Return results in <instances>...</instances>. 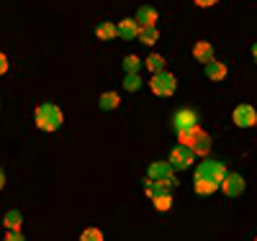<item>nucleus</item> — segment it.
I'll list each match as a JSON object with an SVG mask.
<instances>
[{
  "mask_svg": "<svg viewBox=\"0 0 257 241\" xmlns=\"http://www.w3.org/2000/svg\"><path fill=\"white\" fill-rule=\"evenodd\" d=\"M34 118H36V126H39L41 131H57V128L62 126V111H59L57 105H52V103L39 105Z\"/></svg>",
  "mask_w": 257,
  "mask_h": 241,
  "instance_id": "nucleus-1",
  "label": "nucleus"
},
{
  "mask_svg": "<svg viewBox=\"0 0 257 241\" xmlns=\"http://www.w3.org/2000/svg\"><path fill=\"white\" fill-rule=\"evenodd\" d=\"M180 144L190 146V149L196 151V154H201V157H206L208 151H211V136L206 134V131H201V126L193 128V131H188V134H180Z\"/></svg>",
  "mask_w": 257,
  "mask_h": 241,
  "instance_id": "nucleus-2",
  "label": "nucleus"
},
{
  "mask_svg": "<svg viewBox=\"0 0 257 241\" xmlns=\"http://www.w3.org/2000/svg\"><path fill=\"white\" fill-rule=\"evenodd\" d=\"M149 87H152V93L160 95V98H167V95H173L175 93V87H178V80L175 75H170V72H152V80H149Z\"/></svg>",
  "mask_w": 257,
  "mask_h": 241,
  "instance_id": "nucleus-3",
  "label": "nucleus"
},
{
  "mask_svg": "<svg viewBox=\"0 0 257 241\" xmlns=\"http://www.w3.org/2000/svg\"><path fill=\"white\" fill-rule=\"evenodd\" d=\"M196 177L211 180V182H219L221 185V180L226 177V167L221 162H216V159H206V162H201L196 167Z\"/></svg>",
  "mask_w": 257,
  "mask_h": 241,
  "instance_id": "nucleus-4",
  "label": "nucleus"
},
{
  "mask_svg": "<svg viewBox=\"0 0 257 241\" xmlns=\"http://www.w3.org/2000/svg\"><path fill=\"white\" fill-rule=\"evenodd\" d=\"M193 157H196V151H193L190 146H185V144H178L173 151H170V164H173L175 169H188L190 164H193Z\"/></svg>",
  "mask_w": 257,
  "mask_h": 241,
  "instance_id": "nucleus-5",
  "label": "nucleus"
},
{
  "mask_svg": "<svg viewBox=\"0 0 257 241\" xmlns=\"http://www.w3.org/2000/svg\"><path fill=\"white\" fill-rule=\"evenodd\" d=\"M198 113L193 111V108H183L180 113H175V131H178V136L180 134H188V131L193 128H198Z\"/></svg>",
  "mask_w": 257,
  "mask_h": 241,
  "instance_id": "nucleus-6",
  "label": "nucleus"
},
{
  "mask_svg": "<svg viewBox=\"0 0 257 241\" xmlns=\"http://www.w3.org/2000/svg\"><path fill=\"white\" fill-rule=\"evenodd\" d=\"M234 123H237L239 128H252L257 126V113L252 105H237L234 108Z\"/></svg>",
  "mask_w": 257,
  "mask_h": 241,
  "instance_id": "nucleus-7",
  "label": "nucleus"
},
{
  "mask_svg": "<svg viewBox=\"0 0 257 241\" xmlns=\"http://www.w3.org/2000/svg\"><path fill=\"white\" fill-rule=\"evenodd\" d=\"M221 190H224V195H229V198H237V195H242V192H244L242 174H229V172H226V177L221 180Z\"/></svg>",
  "mask_w": 257,
  "mask_h": 241,
  "instance_id": "nucleus-8",
  "label": "nucleus"
},
{
  "mask_svg": "<svg viewBox=\"0 0 257 241\" xmlns=\"http://www.w3.org/2000/svg\"><path fill=\"white\" fill-rule=\"evenodd\" d=\"M173 185H175V180L170 177V180H149V185H147V195L149 198H160V195H167L170 190H173Z\"/></svg>",
  "mask_w": 257,
  "mask_h": 241,
  "instance_id": "nucleus-9",
  "label": "nucleus"
},
{
  "mask_svg": "<svg viewBox=\"0 0 257 241\" xmlns=\"http://www.w3.org/2000/svg\"><path fill=\"white\" fill-rule=\"evenodd\" d=\"M173 172H175V167L170 162H155L152 167H149V180H170Z\"/></svg>",
  "mask_w": 257,
  "mask_h": 241,
  "instance_id": "nucleus-10",
  "label": "nucleus"
},
{
  "mask_svg": "<svg viewBox=\"0 0 257 241\" xmlns=\"http://www.w3.org/2000/svg\"><path fill=\"white\" fill-rule=\"evenodd\" d=\"M134 21L139 24V29H152V26L157 24V11H155V8H149V6H142Z\"/></svg>",
  "mask_w": 257,
  "mask_h": 241,
  "instance_id": "nucleus-11",
  "label": "nucleus"
},
{
  "mask_svg": "<svg viewBox=\"0 0 257 241\" xmlns=\"http://www.w3.org/2000/svg\"><path fill=\"white\" fill-rule=\"evenodd\" d=\"M118 36L126 39V41H132V39H139V24L132 18H123L118 21Z\"/></svg>",
  "mask_w": 257,
  "mask_h": 241,
  "instance_id": "nucleus-12",
  "label": "nucleus"
},
{
  "mask_svg": "<svg viewBox=\"0 0 257 241\" xmlns=\"http://www.w3.org/2000/svg\"><path fill=\"white\" fill-rule=\"evenodd\" d=\"M193 57H196L198 62H203V64H208V62H213V47L208 41H198L196 47H193Z\"/></svg>",
  "mask_w": 257,
  "mask_h": 241,
  "instance_id": "nucleus-13",
  "label": "nucleus"
},
{
  "mask_svg": "<svg viewBox=\"0 0 257 241\" xmlns=\"http://www.w3.org/2000/svg\"><path fill=\"white\" fill-rule=\"evenodd\" d=\"M226 64L224 62H216V59H213V62H208L206 64V75H208V80H216V82H221L224 77H226Z\"/></svg>",
  "mask_w": 257,
  "mask_h": 241,
  "instance_id": "nucleus-14",
  "label": "nucleus"
},
{
  "mask_svg": "<svg viewBox=\"0 0 257 241\" xmlns=\"http://www.w3.org/2000/svg\"><path fill=\"white\" fill-rule=\"evenodd\" d=\"M95 36L103 39V41L116 39V36H118V26H113V24H100V26L95 29Z\"/></svg>",
  "mask_w": 257,
  "mask_h": 241,
  "instance_id": "nucleus-15",
  "label": "nucleus"
},
{
  "mask_svg": "<svg viewBox=\"0 0 257 241\" xmlns=\"http://www.w3.org/2000/svg\"><path fill=\"white\" fill-rule=\"evenodd\" d=\"M139 41L147 44V47H152L155 41H160V31L152 26V29H139Z\"/></svg>",
  "mask_w": 257,
  "mask_h": 241,
  "instance_id": "nucleus-16",
  "label": "nucleus"
},
{
  "mask_svg": "<svg viewBox=\"0 0 257 241\" xmlns=\"http://www.w3.org/2000/svg\"><path fill=\"white\" fill-rule=\"evenodd\" d=\"M118 93H103L100 95V108L103 111H113V108H118Z\"/></svg>",
  "mask_w": 257,
  "mask_h": 241,
  "instance_id": "nucleus-17",
  "label": "nucleus"
},
{
  "mask_svg": "<svg viewBox=\"0 0 257 241\" xmlns=\"http://www.w3.org/2000/svg\"><path fill=\"white\" fill-rule=\"evenodd\" d=\"M216 187H219V182L196 177V192H198V195H211V192H216Z\"/></svg>",
  "mask_w": 257,
  "mask_h": 241,
  "instance_id": "nucleus-18",
  "label": "nucleus"
},
{
  "mask_svg": "<svg viewBox=\"0 0 257 241\" xmlns=\"http://www.w3.org/2000/svg\"><path fill=\"white\" fill-rule=\"evenodd\" d=\"M139 67H142V62H139V57H126L123 59V70H126V75H139Z\"/></svg>",
  "mask_w": 257,
  "mask_h": 241,
  "instance_id": "nucleus-19",
  "label": "nucleus"
},
{
  "mask_svg": "<svg viewBox=\"0 0 257 241\" xmlns=\"http://www.w3.org/2000/svg\"><path fill=\"white\" fill-rule=\"evenodd\" d=\"M147 67L152 70V72H162V70H165V59H162L160 54H149V57H147Z\"/></svg>",
  "mask_w": 257,
  "mask_h": 241,
  "instance_id": "nucleus-20",
  "label": "nucleus"
},
{
  "mask_svg": "<svg viewBox=\"0 0 257 241\" xmlns=\"http://www.w3.org/2000/svg\"><path fill=\"white\" fill-rule=\"evenodd\" d=\"M139 85H142V77H139V75H126V77H123V87H126L128 93L139 90Z\"/></svg>",
  "mask_w": 257,
  "mask_h": 241,
  "instance_id": "nucleus-21",
  "label": "nucleus"
},
{
  "mask_svg": "<svg viewBox=\"0 0 257 241\" xmlns=\"http://www.w3.org/2000/svg\"><path fill=\"white\" fill-rule=\"evenodd\" d=\"M6 226H8V231L21 226V213H18V210H8V213H6Z\"/></svg>",
  "mask_w": 257,
  "mask_h": 241,
  "instance_id": "nucleus-22",
  "label": "nucleus"
},
{
  "mask_svg": "<svg viewBox=\"0 0 257 241\" xmlns=\"http://www.w3.org/2000/svg\"><path fill=\"white\" fill-rule=\"evenodd\" d=\"M170 205H173V195H160V198H155V208L157 210H170Z\"/></svg>",
  "mask_w": 257,
  "mask_h": 241,
  "instance_id": "nucleus-23",
  "label": "nucleus"
},
{
  "mask_svg": "<svg viewBox=\"0 0 257 241\" xmlns=\"http://www.w3.org/2000/svg\"><path fill=\"white\" fill-rule=\"evenodd\" d=\"M80 241H103V233L98 228H88V231H82Z\"/></svg>",
  "mask_w": 257,
  "mask_h": 241,
  "instance_id": "nucleus-24",
  "label": "nucleus"
},
{
  "mask_svg": "<svg viewBox=\"0 0 257 241\" xmlns=\"http://www.w3.org/2000/svg\"><path fill=\"white\" fill-rule=\"evenodd\" d=\"M6 241H26V236L21 233L18 228H11V231H8V236H6Z\"/></svg>",
  "mask_w": 257,
  "mask_h": 241,
  "instance_id": "nucleus-25",
  "label": "nucleus"
},
{
  "mask_svg": "<svg viewBox=\"0 0 257 241\" xmlns=\"http://www.w3.org/2000/svg\"><path fill=\"white\" fill-rule=\"evenodd\" d=\"M6 72H8V57L0 52V75H6Z\"/></svg>",
  "mask_w": 257,
  "mask_h": 241,
  "instance_id": "nucleus-26",
  "label": "nucleus"
},
{
  "mask_svg": "<svg viewBox=\"0 0 257 241\" xmlns=\"http://www.w3.org/2000/svg\"><path fill=\"white\" fill-rule=\"evenodd\" d=\"M193 3H196V6H201V8H208V6H213V3H216V0H193Z\"/></svg>",
  "mask_w": 257,
  "mask_h": 241,
  "instance_id": "nucleus-27",
  "label": "nucleus"
},
{
  "mask_svg": "<svg viewBox=\"0 0 257 241\" xmlns=\"http://www.w3.org/2000/svg\"><path fill=\"white\" fill-rule=\"evenodd\" d=\"M3 185H6V174H3V169H0V190H3Z\"/></svg>",
  "mask_w": 257,
  "mask_h": 241,
  "instance_id": "nucleus-28",
  "label": "nucleus"
},
{
  "mask_svg": "<svg viewBox=\"0 0 257 241\" xmlns=\"http://www.w3.org/2000/svg\"><path fill=\"white\" fill-rule=\"evenodd\" d=\"M252 57L257 59V44H254V47H252Z\"/></svg>",
  "mask_w": 257,
  "mask_h": 241,
  "instance_id": "nucleus-29",
  "label": "nucleus"
}]
</instances>
